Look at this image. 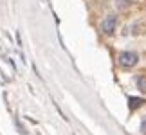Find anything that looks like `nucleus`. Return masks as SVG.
<instances>
[{
	"label": "nucleus",
	"instance_id": "nucleus-3",
	"mask_svg": "<svg viewBox=\"0 0 146 135\" xmlns=\"http://www.w3.org/2000/svg\"><path fill=\"white\" fill-rule=\"evenodd\" d=\"M128 101H130V108H132V110H135V108H139L143 103H146L144 99H139V97H130Z\"/></svg>",
	"mask_w": 146,
	"mask_h": 135
},
{
	"label": "nucleus",
	"instance_id": "nucleus-4",
	"mask_svg": "<svg viewBox=\"0 0 146 135\" xmlns=\"http://www.w3.org/2000/svg\"><path fill=\"white\" fill-rule=\"evenodd\" d=\"M135 83H137L139 90L146 92V76H137V77H135Z\"/></svg>",
	"mask_w": 146,
	"mask_h": 135
},
{
	"label": "nucleus",
	"instance_id": "nucleus-6",
	"mask_svg": "<svg viewBox=\"0 0 146 135\" xmlns=\"http://www.w3.org/2000/svg\"><path fill=\"white\" fill-rule=\"evenodd\" d=\"M130 2H128V0H119V7H125V5H128Z\"/></svg>",
	"mask_w": 146,
	"mask_h": 135
},
{
	"label": "nucleus",
	"instance_id": "nucleus-1",
	"mask_svg": "<svg viewBox=\"0 0 146 135\" xmlns=\"http://www.w3.org/2000/svg\"><path fill=\"white\" fill-rule=\"evenodd\" d=\"M137 61H139V56L133 50H125V52L119 54V65L125 67V69H130V67L137 65Z\"/></svg>",
	"mask_w": 146,
	"mask_h": 135
},
{
	"label": "nucleus",
	"instance_id": "nucleus-2",
	"mask_svg": "<svg viewBox=\"0 0 146 135\" xmlns=\"http://www.w3.org/2000/svg\"><path fill=\"white\" fill-rule=\"evenodd\" d=\"M115 25H117V16L115 15H110V16H106L105 22L101 24V31L105 32V34H114V31H115Z\"/></svg>",
	"mask_w": 146,
	"mask_h": 135
},
{
	"label": "nucleus",
	"instance_id": "nucleus-5",
	"mask_svg": "<svg viewBox=\"0 0 146 135\" xmlns=\"http://www.w3.org/2000/svg\"><path fill=\"white\" fill-rule=\"evenodd\" d=\"M141 132H143V133L146 135V119H144V121L141 122Z\"/></svg>",
	"mask_w": 146,
	"mask_h": 135
}]
</instances>
